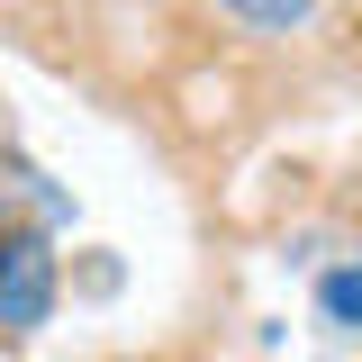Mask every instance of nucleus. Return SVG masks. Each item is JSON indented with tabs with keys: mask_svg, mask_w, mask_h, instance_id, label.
<instances>
[{
	"mask_svg": "<svg viewBox=\"0 0 362 362\" xmlns=\"http://www.w3.org/2000/svg\"><path fill=\"white\" fill-rule=\"evenodd\" d=\"M226 18H245V28H263V37H290V28H308L317 0H218Z\"/></svg>",
	"mask_w": 362,
	"mask_h": 362,
	"instance_id": "nucleus-2",
	"label": "nucleus"
},
{
	"mask_svg": "<svg viewBox=\"0 0 362 362\" xmlns=\"http://www.w3.org/2000/svg\"><path fill=\"white\" fill-rule=\"evenodd\" d=\"M317 308L335 317V326H362V263L326 272V281H317Z\"/></svg>",
	"mask_w": 362,
	"mask_h": 362,
	"instance_id": "nucleus-3",
	"label": "nucleus"
},
{
	"mask_svg": "<svg viewBox=\"0 0 362 362\" xmlns=\"http://www.w3.org/2000/svg\"><path fill=\"white\" fill-rule=\"evenodd\" d=\"M45 317H54V254H45V235H0V326L37 335Z\"/></svg>",
	"mask_w": 362,
	"mask_h": 362,
	"instance_id": "nucleus-1",
	"label": "nucleus"
}]
</instances>
